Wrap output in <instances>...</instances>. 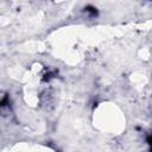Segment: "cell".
I'll return each instance as SVG.
<instances>
[{
	"label": "cell",
	"mask_w": 152,
	"mask_h": 152,
	"mask_svg": "<svg viewBox=\"0 0 152 152\" xmlns=\"http://www.w3.org/2000/svg\"><path fill=\"white\" fill-rule=\"evenodd\" d=\"M87 12H89V13H91L93 15H95L96 14V10L95 8H93V7H87V10H86Z\"/></svg>",
	"instance_id": "cell-1"
},
{
	"label": "cell",
	"mask_w": 152,
	"mask_h": 152,
	"mask_svg": "<svg viewBox=\"0 0 152 152\" xmlns=\"http://www.w3.org/2000/svg\"><path fill=\"white\" fill-rule=\"evenodd\" d=\"M147 142L151 145V147H152V135L151 137H148V139H147Z\"/></svg>",
	"instance_id": "cell-2"
}]
</instances>
